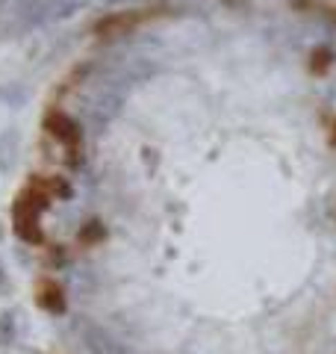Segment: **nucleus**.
<instances>
[{"label": "nucleus", "instance_id": "nucleus-1", "mask_svg": "<svg viewBox=\"0 0 336 354\" xmlns=\"http://www.w3.org/2000/svg\"><path fill=\"white\" fill-rule=\"evenodd\" d=\"M44 204V192L27 189L24 195L15 201L12 207V218H15V230L27 242H41V230H39V213Z\"/></svg>", "mask_w": 336, "mask_h": 354}, {"label": "nucleus", "instance_id": "nucleus-2", "mask_svg": "<svg viewBox=\"0 0 336 354\" xmlns=\"http://www.w3.org/2000/svg\"><path fill=\"white\" fill-rule=\"evenodd\" d=\"M44 127H48L59 142H65V145H71V148H77V142H80V130H77L74 121L68 115H62V113H50L48 121H44Z\"/></svg>", "mask_w": 336, "mask_h": 354}, {"label": "nucleus", "instance_id": "nucleus-3", "mask_svg": "<svg viewBox=\"0 0 336 354\" xmlns=\"http://www.w3.org/2000/svg\"><path fill=\"white\" fill-rule=\"evenodd\" d=\"M36 301H39L41 307L53 310V313H59V310L65 307L62 290H59V286H56V283H50V281H44V283H41V290H39V295H36Z\"/></svg>", "mask_w": 336, "mask_h": 354}, {"label": "nucleus", "instance_id": "nucleus-4", "mask_svg": "<svg viewBox=\"0 0 336 354\" xmlns=\"http://www.w3.org/2000/svg\"><path fill=\"white\" fill-rule=\"evenodd\" d=\"M144 15H115V18H106L97 24V32H109V36H118V32H124L130 27H136Z\"/></svg>", "mask_w": 336, "mask_h": 354}, {"label": "nucleus", "instance_id": "nucleus-5", "mask_svg": "<svg viewBox=\"0 0 336 354\" xmlns=\"http://www.w3.org/2000/svg\"><path fill=\"white\" fill-rule=\"evenodd\" d=\"M333 145H336V133H333Z\"/></svg>", "mask_w": 336, "mask_h": 354}]
</instances>
